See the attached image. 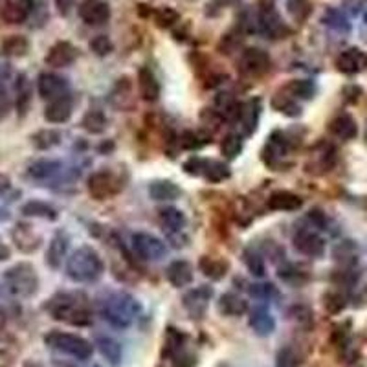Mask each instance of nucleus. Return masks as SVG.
Listing matches in <instances>:
<instances>
[{
	"label": "nucleus",
	"mask_w": 367,
	"mask_h": 367,
	"mask_svg": "<svg viewBox=\"0 0 367 367\" xmlns=\"http://www.w3.org/2000/svg\"><path fill=\"white\" fill-rule=\"evenodd\" d=\"M48 312L53 320L73 327H87L92 323V310L87 298L81 294H59L48 303Z\"/></svg>",
	"instance_id": "1"
},
{
	"label": "nucleus",
	"mask_w": 367,
	"mask_h": 367,
	"mask_svg": "<svg viewBox=\"0 0 367 367\" xmlns=\"http://www.w3.org/2000/svg\"><path fill=\"white\" fill-rule=\"evenodd\" d=\"M142 305L138 303L136 298H132L127 292H112L101 299L100 314L101 318L116 327V329H127L134 323L140 314Z\"/></svg>",
	"instance_id": "2"
},
{
	"label": "nucleus",
	"mask_w": 367,
	"mask_h": 367,
	"mask_svg": "<svg viewBox=\"0 0 367 367\" xmlns=\"http://www.w3.org/2000/svg\"><path fill=\"white\" fill-rule=\"evenodd\" d=\"M105 265L92 247H81L70 253L66 261V276L75 283H92L103 276Z\"/></svg>",
	"instance_id": "3"
},
{
	"label": "nucleus",
	"mask_w": 367,
	"mask_h": 367,
	"mask_svg": "<svg viewBox=\"0 0 367 367\" xmlns=\"http://www.w3.org/2000/svg\"><path fill=\"white\" fill-rule=\"evenodd\" d=\"M44 343L50 349L63 355H69L78 360H89L94 352V346L89 340H84L83 336L72 334V332H61V330H52L44 336Z\"/></svg>",
	"instance_id": "4"
},
{
	"label": "nucleus",
	"mask_w": 367,
	"mask_h": 367,
	"mask_svg": "<svg viewBox=\"0 0 367 367\" xmlns=\"http://www.w3.org/2000/svg\"><path fill=\"white\" fill-rule=\"evenodd\" d=\"M4 283L8 290L17 298H30L37 292L39 278H37L35 268L30 262H19L10 270H6Z\"/></svg>",
	"instance_id": "5"
},
{
	"label": "nucleus",
	"mask_w": 367,
	"mask_h": 367,
	"mask_svg": "<svg viewBox=\"0 0 367 367\" xmlns=\"http://www.w3.org/2000/svg\"><path fill=\"white\" fill-rule=\"evenodd\" d=\"M259 28L265 35H268L270 39H285L289 35L290 30L283 24L279 11L276 10L272 0H262L261 8H259V17H257Z\"/></svg>",
	"instance_id": "6"
},
{
	"label": "nucleus",
	"mask_w": 367,
	"mask_h": 367,
	"mask_svg": "<svg viewBox=\"0 0 367 367\" xmlns=\"http://www.w3.org/2000/svg\"><path fill=\"white\" fill-rule=\"evenodd\" d=\"M132 248L145 261H160L168 253L165 242L160 237L147 233V231H136L132 235Z\"/></svg>",
	"instance_id": "7"
},
{
	"label": "nucleus",
	"mask_w": 367,
	"mask_h": 367,
	"mask_svg": "<svg viewBox=\"0 0 367 367\" xmlns=\"http://www.w3.org/2000/svg\"><path fill=\"white\" fill-rule=\"evenodd\" d=\"M213 298V289L208 285H200L197 289H191L184 294L182 305L189 318L193 320H202L206 316V310L210 307V301Z\"/></svg>",
	"instance_id": "8"
},
{
	"label": "nucleus",
	"mask_w": 367,
	"mask_h": 367,
	"mask_svg": "<svg viewBox=\"0 0 367 367\" xmlns=\"http://www.w3.org/2000/svg\"><path fill=\"white\" fill-rule=\"evenodd\" d=\"M272 66V59L261 48H247L239 57V70L247 75H261Z\"/></svg>",
	"instance_id": "9"
},
{
	"label": "nucleus",
	"mask_w": 367,
	"mask_h": 367,
	"mask_svg": "<svg viewBox=\"0 0 367 367\" xmlns=\"http://www.w3.org/2000/svg\"><path fill=\"white\" fill-rule=\"evenodd\" d=\"M121 184L110 171H98L89 179V193L96 200H107L120 191Z\"/></svg>",
	"instance_id": "10"
},
{
	"label": "nucleus",
	"mask_w": 367,
	"mask_h": 367,
	"mask_svg": "<svg viewBox=\"0 0 367 367\" xmlns=\"http://www.w3.org/2000/svg\"><path fill=\"white\" fill-rule=\"evenodd\" d=\"M37 90L42 100L53 101L69 94V81L57 73H41L37 79Z\"/></svg>",
	"instance_id": "11"
},
{
	"label": "nucleus",
	"mask_w": 367,
	"mask_h": 367,
	"mask_svg": "<svg viewBox=\"0 0 367 367\" xmlns=\"http://www.w3.org/2000/svg\"><path fill=\"white\" fill-rule=\"evenodd\" d=\"M79 17L89 26H101L110 19V8L103 0H83L79 4Z\"/></svg>",
	"instance_id": "12"
},
{
	"label": "nucleus",
	"mask_w": 367,
	"mask_h": 367,
	"mask_svg": "<svg viewBox=\"0 0 367 367\" xmlns=\"http://www.w3.org/2000/svg\"><path fill=\"white\" fill-rule=\"evenodd\" d=\"M75 59H78V50H75L72 42L59 41L48 50L44 61L52 69H66Z\"/></svg>",
	"instance_id": "13"
},
{
	"label": "nucleus",
	"mask_w": 367,
	"mask_h": 367,
	"mask_svg": "<svg viewBox=\"0 0 367 367\" xmlns=\"http://www.w3.org/2000/svg\"><path fill=\"white\" fill-rule=\"evenodd\" d=\"M294 247L298 252L309 257H320L325 252V241L312 230H299L294 235Z\"/></svg>",
	"instance_id": "14"
},
{
	"label": "nucleus",
	"mask_w": 367,
	"mask_h": 367,
	"mask_svg": "<svg viewBox=\"0 0 367 367\" xmlns=\"http://www.w3.org/2000/svg\"><path fill=\"white\" fill-rule=\"evenodd\" d=\"M33 0H4L2 6V19L8 24H22L32 15Z\"/></svg>",
	"instance_id": "15"
},
{
	"label": "nucleus",
	"mask_w": 367,
	"mask_h": 367,
	"mask_svg": "<svg viewBox=\"0 0 367 367\" xmlns=\"http://www.w3.org/2000/svg\"><path fill=\"white\" fill-rule=\"evenodd\" d=\"M73 110V103L70 94L63 96V98H57V100L48 101L46 109H44V118H46L50 123H64V121L70 120Z\"/></svg>",
	"instance_id": "16"
},
{
	"label": "nucleus",
	"mask_w": 367,
	"mask_h": 367,
	"mask_svg": "<svg viewBox=\"0 0 367 367\" xmlns=\"http://www.w3.org/2000/svg\"><path fill=\"white\" fill-rule=\"evenodd\" d=\"M138 92L142 96V100L149 103L160 98V83H158L156 75L145 66L138 70Z\"/></svg>",
	"instance_id": "17"
},
{
	"label": "nucleus",
	"mask_w": 367,
	"mask_h": 367,
	"mask_svg": "<svg viewBox=\"0 0 367 367\" xmlns=\"http://www.w3.org/2000/svg\"><path fill=\"white\" fill-rule=\"evenodd\" d=\"M168 281L177 289L188 287L193 281V265L184 259L173 261L168 267Z\"/></svg>",
	"instance_id": "18"
},
{
	"label": "nucleus",
	"mask_w": 367,
	"mask_h": 367,
	"mask_svg": "<svg viewBox=\"0 0 367 367\" xmlns=\"http://www.w3.org/2000/svg\"><path fill=\"white\" fill-rule=\"evenodd\" d=\"M303 200L292 191H274L268 197V208L272 211H296L301 208Z\"/></svg>",
	"instance_id": "19"
},
{
	"label": "nucleus",
	"mask_w": 367,
	"mask_h": 367,
	"mask_svg": "<svg viewBox=\"0 0 367 367\" xmlns=\"http://www.w3.org/2000/svg\"><path fill=\"white\" fill-rule=\"evenodd\" d=\"M250 327H252V330L257 336L265 338V336H270L276 330V320H274V316L267 309L256 307L250 312Z\"/></svg>",
	"instance_id": "20"
},
{
	"label": "nucleus",
	"mask_w": 367,
	"mask_h": 367,
	"mask_svg": "<svg viewBox=\"0 0 367 367\" xmlns=\"http://www.w3.org/2000/svg\"><path fill=\"white\" fill-rule=\"evenodd\" d=\"M259 110H261L259 100H250L244 105H241V112L237 116V123H239V127H241L242 132L247 136L256 131L257 120H259Z\"/></svg>",
	"instance_id": "21"
},
{
	"label": "nucleus",
	"mask_w": 367,
	"mask_h": 367,
	"mask_svg": "<svg viewBox=\"0 0 367 367\" xmlns=\"http://www.w3.org/2000/svg\"><path fill=\"white\" fill-rule=\"evenodd\" d=\"M66 252H69V237L64 235L63 231H59L50 241V247H48L46 252V262L52 268H59L64 257H66Z\"/></svg>",
	"instance_id": "22"
},
{
	"label": "nucleus",
	"mask_w": 367,
	"mask_h": 367,
	"mask_svg": "<svg viewBox=\"0 0 367 367\" xmlns=\"http://www.w3.org/2000/svg\"><path fill=\"white\" fill-rule=\"evenodd\" d=\"M367 61V55H364L360 50H346V52H341L336 59V66L338 70L343 73H357L362 70L364 63Z\"/></svg>",
	"instance_id": "23"
},
{
	"label": "nucleus",
	"mask_w": 367,
	"mask_h": 367,
	"mask_svg": "<svg viewBox=\"0 0 367 367\" xmlns=\"http://www.w3.org/2000/svg\"><path fill=\"white\" fill-rule=\"evenodd\" d=\"M15 105L17 112L24 116L32 105V84L30 79L26 78V73H19L15 81Z\"/></svg>",
	"instance_id": "24"
},
{
	"label": "nucleus",
	"mask_w": 367,
	"mask_h": 367,
	"mask_svg": "<svg viewBox=\"0 0 367 367\" xmlns=\"http://www.w3.org/2000/svg\"><path fill=\"white\" fill-rule=\"evenodd\" d=\"M13 241H15L17 248L22 252H33L39 248L41 237L37 235L35 231L32 230V226L26 224H17V228L13 230Z\"/></svg>",
	"instance_id": "25"
},
{
	"label": "nucleus",
	"mask_w": 367,
	"mask_h": 367,
	"mask_svg": "<svg viewBox=\"0 0 367 367\" xmlns=\"http://www.w3.org/2000/svg\"><path fill=\"white\" fill-rule=\"evenodd\" d=\"M158 219H160V224H162L163 230L169 231V233H179L186 226V215L179 208H173V206L162 208L160 213H158Z\"/></svg>",
	"instance_id": "26"
},
{
	"label": "nucleus",
	"mask_w": 367,
	"mask_h": 367,
	"mask_svg": "<svg viewBox=\"0 0 367 367\" xmlns=\"http://www.w3.org/2000/svg\"><path fill=\"white\" fill-rule=\"evenodd\" d=\"M219 310L220 314L224 316H242L248 312V303L241 296H237L233 292H226L220 296L219 299Z\"/></svg>",
	"instance_id": "27"
},
{
	"label": "nucleus",
	"mask_w": 367,
	"mask_h": 367,
	"mask_svg": "<svg viewBox=\"0 0 367 367\" xmlns=\"http://www.w3.org/2000/svg\"><path fill=\"white\" fill-rule=\"evenodd\" d=\"M149 197L156 202H168L180 197V188L171 180H156L149 186Z\"/></svg>",
	"instance_id": "28"
},
{
	"label": "nucleus",
	"mask_w": 367,
	"mask_h": 367,
	"mask_svg": "<svg viewBox=\"0 0 367 367\" xmlns=\"http://www.w3.org/2000/svg\"><path fill=\"white\" fill-rule=\"evenodd\" d=\"M61 169H63V163L59 160H35L28 168V174L35 180H48L53 179Z\"/></svg>",
	"instance_id": "29"
},
{
	"label": "nucleus",
	"mask_w": 367,
	"mask_h": 367,
	"mask_svg": "<svg viewBox=\"0 0 367 367\" xmlns=\"http://www.w3.org/2000/svg\"><path fill=\"white\" fill-rule=\"evenodd\" d=\"M330 132L334 136L341 138V140H352L358 132L357 121L352 120L349 114L336 116L334 120L330 121Z\"/></svg>",
	"instance_id": "30"
},
{
	"label": "nucleus",
	"mask_w": 367,
	"mask_h": 367,
	"mask_svg": "<svg viewBox=\"0 0 367 367\" xmlns=\"http://www.w3.org/2000/svg\"><path fill=\"white\" fill-rule=\"evenodd\" d=\"M30 50V42L24 35H10L6 37L0 44V52L6 57H22Z\"/></svg>",
	"instance_id": "31"
},
{
	"label": "nucleus",
	"mask_w": 367,
	"mask_h": 367,
	"mask_svg": "<svg viewBox=\"0 0 367 367\" xmlns=\"http://www.w3.org/2000/svg\"><path fill=\"white\" fill-rule=\"evenodd\" d=\"M199 268L206 278L215 279V281L222 279L228 274V262L222 261V259H217V257H200Z\"/></svg>",
	"instance_id": "32"
},
{
	"label": "nucleus",
	"mask_w": 367,
	"mask_h": 367,
	"mask_svg": "<svg viewBox=\"0 0 367 367\" xmlns=\"http://www.w3.org/2000/svg\"><path fill=\"white\" fill-rule=\"evenodd\" d=\"M215 110L228 120H237V116L241 112V103H237V100L230 92H220L215 98Z\"/></svg>",
	"instance_id": "33"
},
{
	"label": "nucleus",
	"mask_w": 367,
	"mask_h": 367,
	"mask_svg": "<svg viewBox=\"0 0 367 367\" xmlns=\"http://www.w3.org/2000/svg\"><path fill=\"white\" fill-rule=\"evenodd\" d=\"M96 346L100 349V352L103 357L109 360L112 366L116 364H120L121 360V346L114 338H110V336H98V340H96Z\"/></svg>",
	"instance_id": "34"
},
{
	"label": "nucleus",
	"mask_w": 367,
	"mask_h": 367,
	"mask_svg": "<svg viewBox=\"0 0 367 367\" xmlns=\"http://www.w3.org/2000/svg\"><path fill=\"white\" fill-rule=\"evenodd\" d=\"M81 125H83L84 131L90 132V134H101V132L107 129V118L101 110L92 109L83 116Z\"/></svg>",
	"instance_id": "35"
},
{
	"label": "nucleus",
	"mask_w": 367,
	"mask_h": 367,
	"mask_svg": "<svg viewBox=\"0 0 367 367\" xmlns=\"http://www.w3.org/2000/svg\"><path fill=\"white\" fill-rule=\"evenodd\" d=\"M22 213L26 217H41V219L48 220L57 219V211L53 210L50 204H46V202H41V200H32V202L22 206Z\"/></svg>",
	"instance_id": "36"
},
{
	"label": "nucleus",
	"mask_w": 367,
	"mask_h": 367,
	"mask_svg": "<svg viewBox=\"0 0 367 367\" xmlns=\"http://www.w3.org/2000/svg\"><path fill=\"white\" fill-rule=\"evenodd\" d=\"M242 261L247 265L248 272L256 276V278H265L267 274V267H265V259L261 257V253L253 250V248H247L242 252Z\"/></svg>",
	"instance_id": "37"
},
{
	"label": "nucleus",
	"mask_w": 367,
	"mask_h": 367,
	"mask_svg": "<svg viewBox=\"0 0 367 367\" xmlns=\"http://www.w3.org/2000/svg\"><path fill=\"white\" fill-rule=\"evenodd\" d=\"M334 259L338 262H341L343 267H352L355 262L358 261V252L357 247H355V242L352 241H341L338 247L334 248V252H332Z\"/></svg>",
	"instance_id": "38"
},
{
	"label": "nucleus",
	"mask_w": 367,
	"mask_h": 367,
	"mask_svg": "<svg viewBox=\"0 0 367 367\" xmlns=\"http://www.w3.org/2000/svg\"><path fill=\"white\" fill-rule=\"evenodd\" d=\"M59 142H61V132L53 131V129H42V131H37L32 136V143L41 151L52 149Z\"/></svg>",
	"instance_id": "39"
},
{
	"label": "nucleus",
	"mask_w": 367,
	"mask_h": 367,
	"mask_svg": "<svg viewBox=\"0 0 367 367\" xmlns=\"http://www.w3.org/2000/svg\"><path fill=\"white\" fill-rule=\"evenodd\" d=\"M285 6H287L289 15L292 17L294 21L298 22L307 21L310 13H312V4H310V0H287Z\"/></svg>",
	"instance_id": "40"
},
{
	"label": "nucleus",
	"mask_w": 367,
	"mask_h": 367,
	"mask_svg": "<svg viewBox=\"0 0 367 367\" xmlns=\"http://www.w3.org/2000/svg\"><path fill=\"white\" fill-rule=\"evenodd\" d=\"M287 92L290 98H301V100H309L314 94V84L307 81V79H298V81H290L287 84Z\"/></svg>",
	"instance_id": "41"
},
{
	"label": "nucleus",
	"mask_w": 367,
	"mask_h": 367,
	"mask_svg": "<svg viewBox=\"0 0 367 367\" xmlns=\"http://www.w3.org/2000/svg\"><path fill=\"white\" fill-rule=\"evenodd\" d=\"M208 142H211L210 136L208 134H202L199 131H186L180 136V145L184 149H189V151H193V149H200L202 145H206Z\"/></svg>",
	"instance_id": "42"
},
{
	"label": "nucleus",
	"mask_w": 367,
	"mask_h": 367,
	"mask_svg": "<svg viewBox=\"0 0 367 367\" xmlns=\"http://www.w3.org/2000/svg\"><path fill=\"white\" fill-rule=\"evenodd\" d=\"M220 151L224 154L228 160H233V158L239 156V152L242 151V140L239 134H228V136L222 140L220 143Z\"/></svg>",
	"instance_id": "43"
},
{
	"label": "nucleus",
	"mask_w": 367,
	"mask_h": 367,
	"mask_svg": "<svg viewBox=\"0 0 367 367\" xmlns=\"http://www.w3.org/2000/svg\"><path fill=\"white\" fill-rule=\"evenodd\" d=\"M272 107L278 112H283L287 116H298L299 105L290 98V96H276L272 100Z\"/></svg>",
	"instance_id": "44"
},
{
	"label": "nucleus",
	"mask_w": 367,
	"mask_h": 367,
	"mask_svg": "<svg viewBox=\"0 0 367 367\" xmlns=\"http://www.w3.org/2000/svg\"><path fill=\"white\" fill-rule=\"evenodd\" d=\"M180 15L179 11L173 10V8H160V10H156V13H154V21H156V24L160 28H171L174 24V22H179Z\"/></svg>",
	"instance_id": "45"
},
{
	"label": "nucleus",
	"mask_w": 367,
	"mask_h": 367,
	"mask_svg": "<svg viewBox=\"0 0 367 367\" xmlns=\"http://www.w3.org/2000/svg\"><path fill=\"white\" fill-rule=\"evenodd\" d=\"M90 50L96 53V55H100V57H105L109 55L112 50H114V44L110 41L107 35H96L92 41H90Z\"/></svg>",
	"instance_id": "46"
},
{
	"label": "nucleus",
	"mask_w": 367,
	"mask_h": 367,
	"mask_svg": "<svg viewBox=\"0 0 367 367\" xmlns=\"http://www.w3.org/2000/svg\"><path fill=\"white\" fill-rule=\"evenodd\" d=\"M323 21H325V24H329L330 28L338 30V32H347V30H349V22H347V19L341 15L340 11L329 10L325 13V17H323Z\"/></svg>",
	"instance_id": "47"
},
{
	"label": "nucleus",
	"mask_w": 367,
	"mask_h": 367,
	"mask_svg": "<svg viewBox=\"0 0 367 367\" xmlns=\"http://www.w3.org/2000/svg\"><path fill=\"white\" fill-rule=\"evenodd\" d=\"M206 177H208L211 182H220V180H224L230 177V169L220 162H208Z\"/></svg>",
	"instance_id": "48"
},
{
	"label": "nucleus",
	"mask_w": 367,
	"mask_h": 367,
	"mask_svg": "<svg viewBox=\"0 0 367 367\" xmlns=\"http://www.w3.org/2000/svg\"><path fill=\"white\" fill-rule=\"evenodd\" d=\"M299 357L292 347H285L278 352V367H298Z\"/></svg>",
	"instance_id": "49"
},
{
	"label": "nucleus",
	"mask_w": 367,
	"mask_h": 367,
	"mask_svg": "<svg viewBox=\"0 0 367 367\" xmlns=\"http://www.w3.org/2000/svg\"><path fill=\"white\" fill-rule=\"evenodd\" d=\"M323 305H325V309L329 310V312L336 314V312L343 310V307H346V299H343L341 294L329 292L325 294V298H323Z\"/></svg>",
	"instance_id": "50"
},
{
	"label": "nucleus",
	"mask_w": 367,
	"mask_h": 367,
	"mask_svg": "<svg viewBox=\"0 0 367 367\" xmlns=\"http://www.w3.org/2000/svg\"><path fill=\"white\" fill-rule=\"evenodd\" d=\"M208 169V160H202L199 156H191L188 162H184V171L188 174H206Z\"/></svg>",
	"instance_id": "51"
},
{
	"label": "nucleus",
	"mask_w": 367,
	"mask_h": 367,
	"mask_svg": "<svg viewBox=\"0 0 367 367\" xmlns=\"http://www.w3.org/2000/svg\"><path fill=\"white\" fill-rule=\"evenodd\" d=\"M250 292H252V296H256V298L259 299H270L274 298V296H278V290H276V287H274L272 283L253 285L252 289H250Z\"/></svg>",
	"instance_id": "52"
},
{
	"label": "nucleus",
	"mask_w": 367,
	"mask_h": 367,
	"mask_svg": "<svg viewBox=\"0 0 367 367\" xmlns=\"http://www.w3.org/2000/svg\"><path fill=\"white\" fill-rule=\"evenodd\" d=\"M292 316L299 325L310 327V323H312V314H310V310L307 307H294Z\"/></svg>",
	"instance_id": "53"
},
{
	"label": "nucleus",
	"mask_w": 367,
	"mask_h": 367,
	"mask_svg": "<svg viewBox=\"0 0 367 367\" xmlns=\"http://www.w3.org/2000/svg\"><path fill=\"white\" fill-rule=\"evenodd\" d=\"M10 110H11L10 96L6 94V90L0 89V121L8 118V114H10Z\"/></svg>",
	"instance_id": "54"
},
{
	"label": "nucleus",
	"mask_w": 367,
	"mask_h": 367,
	"mask_svg": "<svg viewBox=\"0 0 367 367\" xmlns=\"http://www.w3.org/2000/svg\"><path fill=\"white\" fill-rule=\"evenodd\" d=\"M55 6H57L61 15H69L73 6H75V0H55Z\"/></svg>",
	"instance_id": "55"
},
{
	"label": "nucleus",
	"mask_w": 367,
	"mask_h": 367,
	"mask_svg": "<svg viewBox=\"0 0 367 367\" xmlns=\"http://www.w3.org/2000/svg\"><path fill=\"white\" fill-rule=\"evenodd\" d=\"M11 75V70L8 64H0V83H4V81H8Z\"/></svg>",
	"instance_id": "56"
},
{
	"label": "nucleus",
	"mask_w": 367,
	"mask_h": 367,
	"mask_svg": "<svg viewBox=\"0 0 367 367\" xmlns=\"http://www.w3.org/2000/svg\"><path fill=\"white\" fill-rule=\"evenodd\" d=\"M4 325V314H2V310H0V327Z\"/></svg>",
	"instance_id": "57"
},
{
	"label": "nucleus",
	"mask_w": 367,
	"mask_h": 367,
	"mask_svg": "<svg viewBox=\"0 0 367 367\" xmlns=\"http://www.w3.org/2000/svg\"><path fill=\"white\" fill-rule=\"evenodd\" d=\"M364 21H366V24H367V11H366V15H364Z\"/></svg>",
	"instance_id": "58"
}]
</instances>
